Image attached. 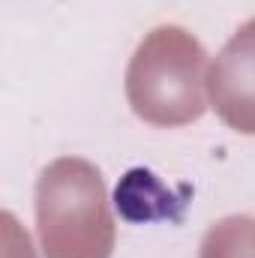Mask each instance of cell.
I'll list each match as a JSON object with an SVG mask.
<instances>
[{
	"mask_svg": "<svg viewBox=\"0 0 255 258\" xmlns=\"http://www.w3.org/2000/svg\"><path fill=\"white\" fill-rule=\"evenodd\" d=\"M36 234L45 258H111L117 228L93 162L60 156L39 174Z\"/></svg>",
	"mask_w": 255,
	"mask_h": 258,
	"instance_id": "6da1fadb",
	"label": "cell"
},
{
	"mask_svg": "<svg viewBox=\"0 0 255 258\" xmlns=\"http://www.w3.org/2000/svg\"><path fill=\"white\" fill-rule=\"evenodd\" d=\"M207 54L189 30L162 24L150 30L126 66V99L138 120L174 129L207 111Z\"/></svg>",
	"mask_w": 255,
	"mask_h": 258,
	"instance_id": "7a4b0ae2",
	"label": "cell"
},
{
	"mask_svg": "<svg viewBox=\"0 0 255 258\" xmlns=\"http://www.w3.org/2000/svg\"><path fill=\"white\" fill-rule=\"evenodd\" d=\"M198 258H255V219L225 216L213 222L201 240Z\"/></svg>",
	"mask_w": 255,
	"mask_h": 258,
	"instance_id": "277c9868",
	"label": "cell"
},
{
	"mask_svg": "<svg viewBox=\"0 0 255 258\" xmlns=\"http://www.w3.org/2000/svg\"><path fill=\"white\" fill-rule=\"evenodd\" d=\"M207 96L225 126L255 135V18L240 24L210 63Z\"/></svg>",
	"mask_w": 255,
	"mask_h": 258,
	"instance_id": "3957f363",
	"label": "cell"
}]
</instances>
